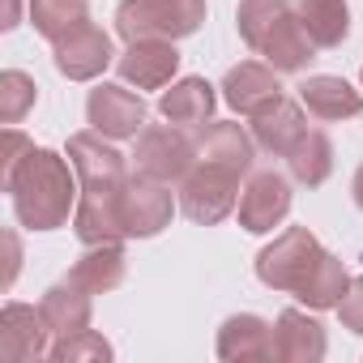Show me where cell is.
Returning a JSON list of instances; mask_svg holds the SVG:
<instances>
[{
  "label": "cell",
  "instance_id": "6da1fadb",
  "mask_svg": "<svg viewBox=\"0 0 363 363\" xmlns=\"http://www.w3.org/2000/svg\"><path fill=\"white\" fill-rule=\"evenodd\" d=\"M77 184L82 179H77L69 158H60L56 150L30 145V154L5 179V193H9L13 214L26 231H56L77 210V197H82Z\"/></svg>",
  "mask_w": 363,
  "mask_h": 363
},
{
  "label": "cell",
  "instance_id": "7a4b0ae2",
  "mask_svg": "<svg viewBox=\"0 0 363 363\" xmlns=\"http://www.w3.org/2000/svg\"><path fill=\"white\" fill-rule=\"evenodd\" d=\"M206 22V0H124L116 9V30L124 43L137 39H189Z\"/></svg>",
  "mask_w": 363,
  "mask_h": 363
},
{
  "label": "cell",
  "instance_id": "3957f363",
  "mask_svg": "<svg viewBox=\"0 0 363 363\" xmlns=\"http://www.w3.org/2000/svg\"><path fill=\"white\" fill-rule=\"evenodd\" d=\"M179 210H184L197 227H218L240 210V175L227 167L197 162L184 179H179Z\"/></svg>",
  "mask_w": 363,
  "mask_h": 363
},
{
  "label": "cell",
  "instance_id": "277c9868",
  "mask_svg": "<svg viewBox=\"0 0 363 363\" xmlns=\"http://www.w3.org/2000/svg\"><path fill=\"white\" fill-rule=\"evenodd\" d=\"M320 240L308 231V227H286L274 244L261 248L257 257V278L269 286V291H299L303 278L312 274V265L320 261Z\"/></svg>",
  "mask_w": 363,
  "mask_h": 363
},
{
  "label": "cell",
  "instance_id": "5b68a950",
  "mask_svg": "<svg viewBox=\"0 0 363 363\" xmlns=\"http://www.w3.org/2000/svg\"><path fill=\"white\" fill-rule=\"evenodd\" d=\"M133 167L150 179H184L193 167H197V145L189 141V133L179 124H150L137 133V150H133Z\"/></svg>",
  "mask_w": 363,
  "mask_h": 363
},
{
  "label": "cell",
  "instance_id": "8992f818",
  "mask_svg": "<svg viewBox=\"0 0 363 363\" xmlns=\"http://www.w3.org/2000/svg\"><path fill=\"white\" fill-rule=\"evenodd\" d=\"M120 218H124V231L128 240H154L158 231L171 227L175 218V197L162 179H150V175H128V184L120 193Z\"/></svg>",
  "mask_w": 363,
  "mask_h": 363
},
{
  "label": "cell",
  "instance_id": "52a82bcc",
  "mask_svg": "<svg viewBox=\"0 0 363 363\" xmlns=\"http://www.w3.org/2000/svg\"><path fill=\"white\" fill-rule=\"evenodd\" d=\"M145 103L141 94H133L128 86H116V82H99L86 99V120L94 133L111 137V141H124V137H137L145 128Z\"/></svg>",
  "mask_w": 363,
  "mask_h": 363
},
{
  "label": "cell",
  "instance_id": "ba28073f",
  "mask_svg": "<svg viewBox=\"0 0 363 363\" xmlns=\"http://www.w3.org/2000/svg\"><path fill=\"white\" fill-rule=\"evenodd\" d=\"M286 214H291V179L278 171H252L240 193V227L248 235H265L282 227Z\"/></svg>",
  "mask_w": 363,
  "mask_h": 363
},
{
  "label": "cell",
  "instance_id": "9c48e42d",
  "mask_svg": "<svg viewBox=\"0 0 363 363\" xmlns=\"http://www.w3.org/2000/svg\"><path fill=\"white\" fill-rule=\"evenodd\" d=\"M52 350V329L39 308L5 303L0 308V359L5 363H39Z\"/></svg>",
  "mask_w": 363,
  "mask_h": 363
},
{
  "label": "cell",
  "instance_id": "30bf717a",
  "mask_svg": "<svg viewBox=\"0 0 363 363\" xmlns=\"http://www.w3.org/2000/svg\"><path fill=\"white\" fill-rule=\"evenodd\" d=\"M52 52H56V69H60L69 82H94V77L116 60L111 35H107L103 26H94L90 18H86L82 26H73L65 39H56Z\"/></svg>",
  "mask_w": 363,
  "mask_h": 363
},
{
  "label": "cell",
  "instance_id": "8fae6325",
  "mask_svg": "<svg viewBox=\"0 0 363 363\" xmlns=\"http://www.w3.org/2000/svg\"><path fill=\"white\" fill-rule=\"evenodd\" d=\"M69 162L82 179V189H124L128 184V158L103 141V133H73L69 137Z\"/></svg>",
  "mask_w": 363,
  "mask_h": 363
},
{
  "label": "cell",
  "instance_id": "7c38bea8",
  "mask_svg": "<svg viewBox=\"0 0 363 363\" xmlns=\"http://www.w3.org/2000/svg\"><path fill=\"white\" fill-rule=\"evenodd\" d=\"M116 69L137 90H162L179 73V52L171 39H137L124 48V56H116Z\"/></svg>",
  "mask_w": 363,
  "mask_h": 363
},
{
  "label": "cell",
  "instance_id": "4fadbf2b",
  "mask_svg": "<svg viewBox=\"0 0 363 363\" xmlns=\"http://www.w3.org/2000/svg\"><path fill=\"white\" fill-rule=\"evenodd\" d=\"M120 193L124 189H82L77 210H73V231L86 248L128 240L124 218H120Z\"/></svg>",
  "mask_w": 363,
  "mask_h": 363
},
{
  "label": "cell",
  "instance_id": "5bb4252c",
  "mask_svg": "<svg viewBox=\"0 0 363 363\" xmlns=\"http://www.w3.org/2000/svg\"><path fill=\"white\" fill-rule=\"evenodd\" d=\"M248 120H252V141H257L265 154H278V158H286V154L295 150V141L308 133L303 103H295V99H286V94H278L274 103H265V107L252 111Z\"/></svg>",
  "mask_w": 363,
  "mask_h": 363
},
{
  "label": "cell",
  "instance_id": "9a60e30c",
  "mask_svg": "<svg viewBox=\"0 0 363 363\" xmlns=\"http://www.w3.org/2000/svg\"><path fill=\"white\" fill-rule=\"evenodd\" d=\"M329 350V337H325V325L299 308H286L278 312V325H274V359L282 363H320Z\"/></svg>",
  "mask_w": 363,
  "mask_h": 363
},
{
  "label": "cell",
  "instance_id": "2e32d148",
  "mask_svg": "<svg viewBox=\"0 0 363 363\" xmlns=\"http://www.w3.org/2000/svg\"><path fill=\"white\" fill-rule=\"evenodd\" d=\"M252 158H257V141L235 120H210L201 128L197 162H210V167H227L235 175H248L252 171Z\"/></svg>",
  "mask_w": 363,
  "mask_h": 363
},
{
  "label": "cell",
  "instance_id": "e0dca14e",
  "mask_svg": "<svg viewBox=\"0 0 363 363\" xmlns=\"http://www.w3.org/2000/svg\"><path fill=\"white\" fill-rule=\"evenodd\" d=\"M218 359L223 363H261L274 359V325L257 312H235L218 329Z\"/></svg>",
  "mask_w": 363,
  "mask_h": 363
},
{
  "label": "cell",
  "instance_id": "ac0fdd59",
  "mask_svg": "<svg viewBox=\"0 0 363 363\" xmlns=\"http://www.w3.org/2000/svg\"><path fill=\"white\" fill-rule=\"evenodd\" d=\"M214 107H218V94H214V86L206 77H179L158 99V116L179 124V128H206Z\"/></svg>",
  "mask_w": 363,
  "mask_h": 363
},
{
  "label": "cell",
  "instance_id": "d6986e66",
  "mask_svg": "<svg viewBox=\"0 0 363 363\" xmlns=\"http://www.w3.org/2000/svg\"><path fill=\"white\" fill-rule=\"evenodd\" d=\"M90 299H94V295L82 291V286H73L69 278L43 291L39 312H43V320H48V329H52V342L90 329V316H94V303H90Z\"/></svg>",
  "mask_w": 363,
  "mask_h": 363
},
{
  "label": "cell",
  "instance_id": "ffe728a7",
  "mask_svg": "<svg viewBox=\"0 0 363 363\" xmlns=\"http://www.w3.org/2000/svg\"><path fill=\"white\" fill-rule=\"evenodd\" d=\"M278 94H282V86H278V69H274V65L244 60V65H235V69L223 77V99H227V107H235L240 116L261 111V107L274 103Z\"/></svg>",
  "mask_w": 363,
  "mask_h": 363
},
{
  "label": "cell",
  "instance_id": "44dd1931",
  "mask_svg": "<svg viewBox=\"0 0 363 363\" xmlns=\"http://www.w3.org/2000/svg\"><path fill=\"white\" fill-rule=\"evenodd\" d=\"M312 52H316V43H312L303 18L291 9V13H282L274 22V30L265 35V43H261L257 56H265V65H274L278 73H299V69H308Z\"/></svg>",
  "mask_w": 363,
  "mask_h": 363
},
{
  "label": "cell",
  "instance_id": "7402d4cb",
  "mask_svg": "<svg viewBox=\"0 0 363 363\" xmlns=\"http://www.w3.org/2000/svg\"><path fill=\"white\" fill-rule=\"evenodd\" d=\"M299 103L308 107V116L316 120H350L363 111V94L346 82V77H329V73H316L299 86Z\"/></svg>",
  "mask_w": 363,
  "mask_h": 363
},
{
  "label": "cell",
  "instance_id": "603a6c76",
  "mask_svg": "<svg viewBox=\"0 0 363 363\" xmlns=\"http://www.w3.org/2000/svg\"><path fill=\"white\" fill-rule=\"evenodd\" d=\"M124 274H128L124 248H120V244H94V248H86V252L73 261L69 282L82 286V291H90V295H107V291H116V286L124 282Z\"/></svg>",
  "mask_w": 363,
  "mask_h": 363
},
{
  "label": "cell",
  "instance_id": "cb8c5ba5",
  "mask_svg": "<svg viewBox=\"0 0 363 363\" xmlns=\"http://www.w3.org/2000/svg\"><path fill=\"white\" fill-rule=\"evenodd\" d=\"M286 167H291V179H295V184L320 189L325 179H329V171H333V141H329L320 128H308V133L295 141V150L286 154Z\"/></svg>",
  "mask_w": 363,
  "mask_h": 363
},
{
  "label": "cell",
  "instance_id": "d4e9b609",
  "mask_svg": "<svg viewBox=\"0 0 363 363\" xmlns=\"http://www.w3.org/2000/svg\"><path fill=\"white\" fill-rule=\"evenodd\" d=\"M346 286H350L346 265H342L333 252H320V261L312 265V274L303 278V286L295 291V299H299V303H308L312 312H325V308H337V303H342Z\"/></svg>",
  "mask_w": 363,
  "mask_h": 363
},
{
  "label": "cell",
  "instance_id": "484cf974",
  "mask_svg": "<svg viewBox=\"0 0 363 363\" xmlns=\"http://www.w3.org/2000/svg\"><path fill=\"white\" fill-rule=\"evenodd\" d=\"M295 13L303 18L316 48H342L350 35V5L346 0H295Z\"/></svg>",
  "mask_w": 363,
  "mask_h": 363
},
{
  "label": "cell",
  "instance_id": "4316f807",
  "mask_svg": "<svg viewBox=\"0 0 363 363\" xmlns=\"http://www.w3.org/2000/svg\"><path fill=\"white\" fill-rule=\"evenodd\" d=\"M86 18H90V0H30V26L52 43L65 39Z\"/></svg>",
  "mask_w": 363,
  "mask_h": 363
},
{
  "label": "cell",
  "instance_id": "83f0119b",
  "mask_svg": "<svg viewBox=\"0 0 363 363\" xmlns=\"http://www.w3.org/2000/svg\"><path fill=\"white\" fill-rule=\"evenodd\" d=\"M282 13H291V0H240V9H235V26H240L244 43H248L252 52H261L265 35L274 30V22H278Z\"/></svg>",
  "mask_w": 363,
  "mask_h": 363
},
{
  "label": "cell",
  "instance_id": "f1b7e54d",
  "mask_svg": "<svg viewBox=\"0 0 363 363\" xmlns=\"http://www.w3.org/2000/svg\"><path fill=\"white\" fill-rule=\"evenodd\" d=\"M35 99H39V86H35L30 73H22V69L0 73V120L5 124H18L35 107Z\"/></svg>",
  "mask_w": 363,
  "mask_h": 363
},
{
  "label": "cell",
  "instance_id": "f546056e",
  "mask_svg": "<svg viewBox=\"0 0 363 363\" xmlns=\"http://www.w3.org/2000/svg\"><path fill=\"white\" fill-rule=\"evenodd\" d=\"M111 354H116L111 342H107L103 333H94V329L73 333V337H60V342H52V350H48L52 363H107Z\"/></svg>",
  "mask_w": 363,
  "mask_h": 363
},
{
  "label": "cell",
  "instance_id": "4dcf8cb0",
  "mask_svg": "<svg viewBox=\"0 0 363 363\" xmlns=\"http://www.w3.org/2000/svg\"><path fill=\"white\" fill-rule=\"evenodd\" d=\"M337 316L350 333H363V278H350L342 303H337Z\"/></svg>",
  "mask_w": 363,
  "mask_h": 363
},
{
  "label": "cell",
  "instance_id": "1f68e13d",
  "mask_svg": "<svg viewBox=\"0 0 363 363\" xmlns=\"http://www.w3.org/2000/svg\"><path fill=\"white\" fill-rule=\"evenodd\" d=\"M30 145H35V141H26L13 124L5 128V158H0V179H9V175H13V167L30 154Z\"/></svg>",
  "mask_w": 363,
  "mask_h": 363
},
{
  "label": "cell",
  "instance_id": "d6a6232c",
  "mask_svg": "<svg viewBox=\"0 0 363 363\" xmlns=\"http://www.w3.org/2000/svg\"><path fill=\"white\" fill-rule=\"evenodd\" d=\"M5 240H9V274H5V286H9V282L18 278V240H13V231H9Z\"/></svg>",
  "mask_w": 363,
  "mask_h": 363
},
{
  "label": "cell",
  "instance_id": "836d02e7",
  "mask_svg": "<svg viewBox=\"0 0 363 363\" xmlns=\"http://www.w3.org/2000/svg\"><path fill=\"white\" fill-rule=\"evenodd\" d=\"M5 30H13L18 26V0H5V22H0Z\"/></svg>",
  "mask_w": 363,
  "mask_h": 363
},
{
  "label": "cell",
  "instance_id": "e575fe53",
  "mask_svg": "<svg viewBox=\"0 0 363 363\" xmlns=\"http://www.w3.org/2000/svg\"><path fill=\"white\" fill-rule=\"evenodd\" d=\"M350 193H354V206L363 210V162H359V171H354V184H350Z\"/></svg>",
  "mask_w": 363,
  "mask_h": 363
}]
</instances>
